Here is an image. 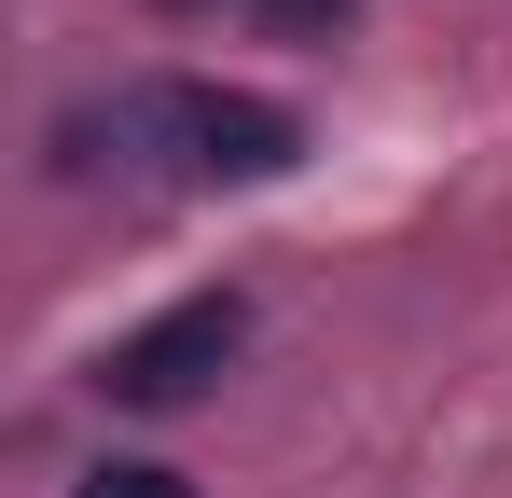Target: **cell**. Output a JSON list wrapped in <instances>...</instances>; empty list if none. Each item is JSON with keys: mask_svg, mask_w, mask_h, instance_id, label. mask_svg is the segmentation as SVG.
I'll return each instance as SVG.
<instances>
[{"mask_svg": "<svg viewBox=\"0 0 512 498\" xmlns=\"http://www.w3.org/2000/svg\"><path fill=\"white\" fill-rule=\"evenodd\" d=\"M84 498H194V485L153 471V457H111V471H84Z\"/></svg>", "mask_w": 512, "mask_h": 498, "instance_id": "obj_3", "label": "cell"}, {"mask_svg": "<svg viewBox=\"0 0 512 498\" xmlns=\"http://www.w3.org/2000/svg\"><path fill=\"white\" fill-rule=\"evenodd\" d=\"M250 346V305L236 291H194V305H167V319H139L111 360H97V388L125 415H180V402H208V374Z\"/></svg>", "mask_w": 512, "mask_h": 498, "instance_id": "obj_2", "label": "cell"}, {"mask_svg": "<svg viewBox=\"0 0 512 498\" xmlns=\"http://www.w3.org/2000/svg\"><path fill=\"white\" fill-rule=\"evenodd\" d=\"M346 14H360V0H263V28H277V42H333Z\"/></svg>", "mask_w": 512, "mask_h": 498, "instance_id": "obj_4", "label": "cell"}, {"mask_svg": "<svg viewBox=\"0 0 512 498\" xmlns=\"http://www.w3.org/2000/svg\"><path fill=\"white\" fill-rule=\"evenodd\" d=\"M153 14H194V0H153Z\"/></svg>", "mask_w": 512, "mask_h": 498, "instance_id": "obj_5", "label": "cell"}, {"mask_svg": "<svg viewBox=\"0 0 512 498\" xmlns=\"http://www.w3.org/2000/svg\"><path fill=\"white\" fill-rule=\"evenodd\" d=\"M70 139H111V153H167L180 180H291L305 166V111L291 97H250V83H139L111 97Z\"/></svg>", "mask_w": 512, "mask_h": 498, "instance_id": "obj_1", "label": "cell"}]
</instances>
